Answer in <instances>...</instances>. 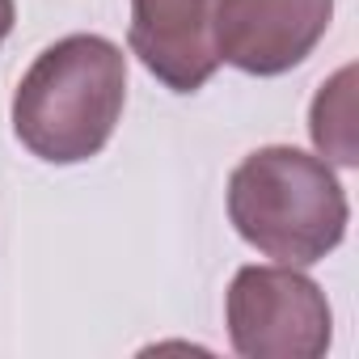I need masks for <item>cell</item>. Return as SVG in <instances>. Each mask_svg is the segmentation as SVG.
Instances as JSON below:
<instances>
[{
  "label": "cell",
  "instance_id": "6da1fadb",
  "mask_svg": "<svg viewBox=\"0 0 359 359\" xmlns=\"http://www.w3.org/2000/svg\"><path fill=\"white\" fill-rule=\"evenodd\" d=\"M127 102V55L102 34L51 43L13 93V131L47 165L97 156Z\"/></svg>",
  "mask_w": 359,
  "mask_h": 359
},
{
  "label": "cell",
  "instance_id": "7a4b0ae2",
  "mask_svg": "<svg viewBox=\"0 0 359 359\" xmlns=\"http://www.w3.org/2000/svg\"><path fill=\"white\" fill-rule=\"evenodd\" d=\"M346 191L321 156L292 144L250 152L229 177V220L258 254L313 266L346 237Z\"/></svg>",
  "mask_w": 359,
  "mask_h": 359
},
{
  "label": "cell",
  "instance_id": "3957f363",
  "mask_svg": "<svg viewBox=\"0 0 359 359\" xmlns=\"http://www.w3.org/2000/svg\"><path fill=\"white\" fill-rule=\"evenodd\" d=\"M229 342L245 359H321L334 338L325 292L292 266H241L229 287Z\"/></svg>",
  "mask_w": 359,
  "mask_h": 359
},
{
  "label": "cell",
  "instance_id": "277c9868",
  "mask_svg": "<svg viewBox=\"0 0 359 359\" xmlns=\"http://www.w3.org/2000/svg\"><path fill=\"white\" fill-rule=\"evenodd\" d=\"M334 18V0H220L216 51L250 76H283L313 55Z\"/></svg>",
  "mask_w": 359,
  "mask_h": 359
},
{
  "label": "cell",
  "instance_id": "5b68a950",
  "mask_svg": "<svg viewBox=\"0 0 359 359\" xmlns=\"http://www.w3.org/2000/svg\"><path fill=\"white\" fill-rule=\"evenodd\" d=\"M220 0H131V51L173 93L203 89L216 68Z\"/></svg>",
  "mask_w": 359,
  "mask_h": 359
},
{
  "label": "cell",
  "instance_id": "8992f818",
  "mask_svg": "<svg viewBox=\"0 0 359 359\" xmlns=\"http://www.w3.org/2000/svg\"><path fill=\"white\" fill-rule=\"evenodd\" d=\"M309 135L317 144L321 156L338 161V165H355V68L334 72L321 93L313 97L309 110Z\"/></svg>",
  "mask_w": 359,
  "mask_h": 359
},
{
  "label": "cell",
  "instance_id": "52a82bcc",
  "mask_svg": "<svg viewBox=\"0 0 359 359\" xmlns=\"http://www.w3.org/2000/svg\"><path fill=\"white\" fill-rule=\"evenodd\" d=\"M13 18H18L13 0H0V47H5V39H9V30H13Z\"/></svg>",
  "mask_w": 359,
  "mask_h": 359
}]
</instances>
